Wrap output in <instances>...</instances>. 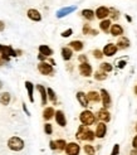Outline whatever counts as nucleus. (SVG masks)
I'll use <instances>...</instances> for the list:
<instances>
[{
    "mask_svg": "<svg viewBox=\"0 0 137 155\" xmlns=\"http://www.w3.org/2000/svg\"><path fill=\"white\" fill-rule=\"evenodd\" d=\"M110 33L113 37H121L123 34V28L121 27L119 24H112L110 28Z\"/></svg>",
    "mask_w": 137,
    "mask_h": 155,
    "instance_id": "2eb2a0df",
    "label": "nucleus"
},
{
    "mask_svg": "<svg viewBox=\"0 0 137 155\" xmlns=\"http://www.w3.org/2000/svg\"><path fill=\"white\" fill-rule=\"evenodd\" d=\"M100 67H101V71H103V72H106V73L111 72L112 69H113L112 64H111V63H107V62H103V63H101Z\"/></svg>",
    "mask_w": 137,
    "mask_h": 155,
    "instance_id": "473e14b6",
    "label": "nucleus"
},
{
    "mask_svg": "<svg viewBox=\"0 0 137 155\" xmlns=\"http://www.w3.org/2000/svg\"><path fill=\"white\" fill-rule=\"evenodd\" d=\"M38 59H39V62H45V59H47V57L43 56V54H38Z\"/></svg>",
    "mask_w": 137,
    "mask_h": 155,
    "instance_id": "a18cd8bd",
    "label": "nucleus"
},
{
    "mask_svg": "<svg viewBox=\"0 0 137 155\" xmlns=\"http://www.w3.org/2000/svg\"><path fill=\"white\" fill-rule=\"evenodd\" d=\"M4 63H6V62H5V59H4V57L2 56V53H0V66H3Z\"/></svg>",
    "mask_w": 137,
    "mask_h": 155,
    "instance_id": "09e8293b",
    "label": "nucleus"
},
{
    "mask_svg": "<svg viewBox=\"0 0 137 155\" xmlns=\"http://www.w3.org/2000/svg\"><path fill=\"white\" fill-rule=\"evenodd\" d=\"M97 117L101 120V122H110V120H111V114H110V111L107 110V108H101L100 111L97 112Z\"/></svg>",
    "mask_w": 137,
    "mask_h": 155,
    "instance_id": "f8f14e48",
    "label": "nucleus"
},
{
    "mask_svg": "<svg viewBox=\"0 0 137 155\" xmlns=\"http://www.w3.org/2000/svg\"><path fill=\"white\" fill-rule=\"evenodd\" d=\"M27 15H28V18L33 21H40L42 20V14L39 13V10L33 9V8L27 12Z\"/></svg>",
    "mask_w": 137,
    "mask_h": 155,
    "instance_id": "ddd939ff",
    "label": "nucleus"
},
{
    "mask_svg": "<svg viewBox=\"0 0 137 155\" xmlns=\"http://www.w3.org/2000/svg\"><path fill=\"white\" fill-rule=\"evenodd\" d=\"M54 117H56V122L60 127H64L67 125V119H65V115L62 110H57L54 114Z\"/></svg>",
    "mask_w": 137,
    "mask_h": 155,
    "instance_id": "9d476101",
    "label": "nucleus"
},
{
    "mask_svg": "<svg viewBox=\"0 0 137 155\" xmlns=\"http://www.w3.org/2000/svg\"><path fill=\"white\" fill-rule=\"evenodd\" d=\"M86 96L88 98V101H91V102H100L101 101V95H100V92H97V91H89Z\"/></svg>",
    "mask_w": 137,
    "mask_h": 155,
    "instance_id": "6ab92c4d",
    "label": "nucleus"
},
{
    "mask_svg": "<svg viewBox=\"0 0 137 155\" xmlns=\"http://www.w3.org/2000/svg\"><path fill=\"white\" fill-rule=\"evenodd\" d=\"M69 48L72 51H75V52H81L83 48H84V44H83V42H81V41H72L69 43Z\"/></svg>",
    "mask_w": 137,
    "mask_h": 155,
    "instance_id": "5701e85b",
    "label": "nucleus"
},
{
    "mask_svg": "<svg viewBox=\"0 0 137 155\" xmlns=\"http://www.w3.org/2000/svg\"><path fill=\"white\" fill-rule=\"evenodd\" d=\"M47 96L53 104H57V95H56V92L53 88H50V87L47 88Z\"/></svg>",
    "mask_w": 137,
    "mask_h": 155,
    "instance_id": "7c9ffc66",
    "label": "nucleus"
},
{
    "mask_svg": "<svg viewBox=\"0 0 137 155\" xmlns=\"http://www.w3.org/2000/svg\"><path fill=\"white\" fill-rule=\"evenodd\" d=\"M110 14L112 15V18H113V19H118V10H116V9H113V8H111V9H110Z\"/></svg>",
    "mask_w": 137,
    "mask_h": 155,
    "instance_id": "4c0bfd02",
    "label": "nucleus"
},
{
    "mask_svg": "<svg viewBox=\"0 0 137 155\" xmlns=\"http://www.w3.org/2000/svg\"><path fill=\"white\" fill-rule=\"evenodd\" d=\"M89 34H92V35H98V30L96 29H91V33Z\"/></svg>",
    "mask_w": 137,
    "mask_h": 155,
    "instance_id": "8fccbe9b",
    "label": "nucleus"
},
{
    "mask_svg": "<svg viewBox=\"0 0 137 155\" xmlns=\"http://www.w3.org/2000/svg\"><path fill=\"white\" fill-rule=\"evenodd\" d=\"M10 100H11V96L9 92H3L2 95H0V104L3 106H8L10 104Z\"/></svg>",
    "mask_w": 137,
    "mask_h": 155,
    "instance_id": "a878e982",
    "label": "nucleus"
},
{
    "mask_svg": "<svg viewBox=\"0 0 137 155\" xmlns=\"http://www.w3.org/2000/svg\"><path fill=\"white\" fill-rule=\"evenodd\" d=\"M65 154L67 155H79L81 153V146L77 143H68L65 145Z\"/></svg>",
    "mask_w": 137,
    "mask_h": 155,
    "instance_id": "39448f33",
    "label": "nucleus"
},
{
    "mask_svg": "<svg viewBox=\"0 0 137 155\" xmlns=\"http://www.w3.org/2000/svg\"><path fill=\"white\" fill-rule=\"evenodd\" d=\"M117 67H118L119 69L125 68V67H126V61H119V62H118V64H117Z\"/></svg>",
    "mask_w": 137,
    "mask_h": 155,
    "instance_id": "79ce46f5",
    "label": "nucleus"
},
{
    "mask_svg": "<svg viewBox=\"0 0 137 155\" xmlns=\"http://www.w3.org/2000/svg\"><path fill=\"white\" fill-rule=\"evenodd\" d=\"M37 90L39 91L40 94V101H42V106H45L47 105V101H48V96H47V88H45L43 84H37Z\"/></svg>",
    "mask_w": 137,
    "mask_h": 155,
    "instance_id": "4468645a",
    "label": "nucleus"
},
{
    "mask_svg": "<svg viewBox=\"0 0 137 155\" xmlns=\"http://www.w3.org/2000/svg\"><path fill=\"white\" fill-rule=\"evenodd\" d=\"M136 133H137V125H136Z\"/></svg>",
    "mask_w": 137,
    "mask_h": 155,
    "instance_id": "6e6d98bb",
    "label": "nucleus"
},
{
    "mask_svg": "<svg viewBox=\"0 0 137 155\" xmlns=\"http://www.w3.org/2000/svg\"><path fill=\"white\" fill-rule=\"evenodd\" d=\"M72 34H73V29H72V28H69V29L64 30V32H63L62 34H60V35H62L63 38H68V37H71Z\"/></svg>",
    "mask_w": 137,
    "mask_h": 155,
    "instance_id": "e433bc0d",
    "label": "nucleus"
},
{
    "mask_svg": "<svg viewBox=\"0 0 137 155\" xmlns=\"http://www.w3.org/2000/svg\"><path fill=\"white\" fill-rule=\"evenodd\" d=\"M25 88H27V91H28V97H29V101L30 102H34V96H33V94H34V84L30 82V81H25Z\"/></svg>",
    "mask_w": 137,
    "mask_h": 155,
    "instance_id": "a211bd4d",
    "label": "nucleus"
},
{
    "mask_svg": "<svg viewBox=\"0 0 137 155\" xmlns=\"http://www.w3.org/2000/svg\"><path fill=\"white\" fill-rule=\"evenodd\" d=\"M130 155H137V149H133V150H131Z\"/></svg>",
    "mask_w": 137,
    "mask_h": 155,
    "instance_id": "3c124183",
    "label": "nucleus"
},
{
    "mask_svg": "<svg viewBox=\"0 0 137 155\" xmlns=\"http://www.w3.org/2000/svg\"><path fill=\"white\" fill-rule=\"evenodd\" d=\"M44 133L47 134V135H52L53 134V126H52V124L47 122L44 125Z\"/></svg>",
    "mask_w": 137,
    "mask_h": 155,
    "instance_id": "f704fd0d",
    "label": "nucleus"
},
{
    "mask_svg": "<svg viewBox=\"0 0 137 155\" xmlns=\"http://www.w3.org/2000/svg\"><path fill=\"white\" fill-rule=\"evenodd\" d=\"M132 146H133V149H137V135L132 139Z\"/></svg>",
    "mask_w": 137,
    "mask_h": 155,
    "instance_id": "c03bdc74",
    "label": "nucleus"
},
{
    "mask_svg": "<svg viewBox=\"0 0 137 155\" xmlns=\"http://www.w3.org/2000/svg\"><path fill=\"white\" fill-rule=\"evenodd\" d=\"M54 114H56V111L53 107H45L43 111V119L45 121H49L52 117H54Z\"/></svg>",
    "mask_w": 137,
    "mask_h": 155,
    "instance_id": "412c9836",
    "label": "nucleus"
},
{
    "mask_svg": "<svg viewBox=\"0 0 137 155\" xmlns=\"http://www.w3.org/2000/svg\"><path fill=\"white\" fill-rule=\"evenodd\" d=\"M23 110H24V111H25V114H27L28 116H30V112H29V110H28V108H27V105H25V104H23Z\"/></svg>",
    "mask_w": 137,
    "mask_h": 155,
    "instance_id": "de8ad7c7",
    "label": "nucleus"
},
{
    "mask_svg": "<svg viewBox=\"0 0 137 155\" xmlns=\"http://www.w3.org/2000/svg\"><path fill=\"white\" fill-rule=\"evenodd\" d=\"M75 96H77V100H78V102H79V105H81L82 107H87V106H88L89 101H88V98H87V96H86L84 92L78 91Z\"/></svg>",
    "mask_w": 137,
    "mask_h": 155,
    "instance_id": "dca6fc26",
    "label": "nucleus"
},
{
    "mask_svg": "<svg viewBox=\"0 0 137 155\" xmlns=\"http://www.w3.org/2000/svg\"><path fill=\"white\" fill-rule=\"evenodd\" d=\"M91 25L89 24H84L83 25V29H82V32H83V34H89L91 33Z\"/></svg>",
    "mask_w": 137,
    "mask_h": 155,
    "instance_id": "58836bf2",
    "label": "nucleus"
},
{
    "mask_svg": "<svg viewBox=\"0 0 137 155\" xmlns=\"http://www.w3.org/2000/svg\"><path fill=\"white\" fill-rule=\"evenodd\" d=\"M94 137H96L94 133L88 127V129L86 130V133H84V136H83V141H93Z\"/></svg>",
    "mask_w": 137,
    "mask_h": 155,
    "instance_id": "cd10ccee",
    "label": "nucleus"
},
{
    "mask_svg": "<svg viewBox=\"0 0 137 155\" xmlns=\"http://www.w3.org/2000/svg\"><path fill=\"white\" fill-rule=\"evenodd\" d=\"M4 29H5V23L3 20H0V32H3Z\"/></svg>",
    "mask_w": 137,
    "mask_h": 155,
    "instance_id": "49530a36",
    "label": "nucleus"
},
{
    "mask_svg": "<svg viewBox=\"0 0 137 155\" xmlns=\"http://www.w3.org/2000/svg\"><path fill=\"white\" fill-rule=\"evenodd\" d=\"M79 73L83 76V77H91L92 76V72H93V69H92V66H91L88 62H84V63H81L79 67Z\"/></svg>",
    "mask_w": 137,
    "mask_h": 155,
    "instance_id": "423d86ee",
    "label": "nucleus"
},
{
    "mask_svg": "<svg viewBox=\"0 0 137 155\" xmlns=\"http://www.w3.org/2000/svg\"><path fill=\"white\" fill-rule=\"evenodd\" d=\"M106 134H107V125H106L104 122H100V124H97V127H96V137L98 139H102L106 136Z\"/></svg>",
    "mask_w": 137,
    "mask_h": 155,
    "instance_id": "1a4fd4ad",
    "label": "nucleus"
},
{
    "mask_svg": "<svg viewBox=\"0 0 137 155\" xmlns=\"http://www.w3.org/2000/svg\"><path fill=\"white\" fill-rule=\"evenodd\" d=\"M39 53L40 54H43V56H45V57H49V56H52L53 54V49L50 48V47H48L47 44H42V45H39Z\"/></svg>",
    "mask_w": 137,
    "mask_h": 155,
    "instance_id": "b1692460",
    "label": "nucleus"
},
{
    "mask_svg": "<svg viewBox=\"0 0 137 155\" xmlns=\"http://www.w3.org/2000/svg\"><path fill=\"white\" fill-rule=\"evenodd\" d=\"M56 143V146H57V150H64L65 149V145H67V141L63 140V139H58V140L54 141Z\"/></svg>",
    "mask_w": 137,
    "mask_h": 155,
    "instance_id": "2f4dec72",
    "label": "nucleus"
},
{
    "mask_svg": "<svg viewBox=\"0 0 137 155\" xmlns=\"http://www.w3.org/2000/svg\"><path fill=\"white\" fill-rule=\"evenodd\" d=\"M75 9H77V6H68V8H63V9L58 10V13H57V18H63V17H65V15H68L69 13L74 12Z\"/></svg>",
    "mask_w": 137,
    "mask_h": 155,
    "instance_id": "aec40b11",
    "label": "nucleus"
},
{
    "mask_svg": "<svg viewBox=\"0 0 137 155\" xmlns=\"http://www.w3.org/2000/svg\"><path fill=\"white\" fill-rule=\"evenodd\" d=\"M0 53H2V56L4 57L5 62H9L10 57H17V52H15V49H13L10 45L0 44Z\"/></svg>",
    "mask_w": 137,
    "mask_h": 155,
    "instance_id": "7ed1b4c3",
    "label": "nucleus"
},
{
    "mask_svg": "<svg viewBox=\"0 0 137 155\" xmlns=\"http://www.w3.org/2000/svg\"><path fill=\"white\" fill-rule=\"evenodd\" d=\"M2 88H3V82L0 81V90H2Z\"/></svg>",
    "mask_w": 137,
    "mask_h": 155,
    "instance_id": "5fc2aeb1",
    "label": "nucleus"
},
{
    "mask_svg": "<svg viewBox=\"0 0 137 155\" xmlns=\"http://www.w3.org/2000/svg\"><path fill=\"white\" fill-rule=\"evenodd\" d=\"M94 15H96V18L101 19V20L107 19V17L110 15V9L108 8H106V6H100V8H97Z\"/></svg>",
    "mask_w": 137,
    "mask_h": 155,
    "instance_id": "9b49d317",
    "label": "nucleus"
},
{
    "mask_svg": "<svg viewBox=\"0 0 137 155\" xmlns=\"http://www.w3.org/2000/svg\"><path fill=\"white\" fill-rule=\"evenodd\" d=\"M88 129V126H84V125H81L77 130V134H75V137L78 139V140L83 141V136H84V133H86V130Z\"/></svg>",
    "mask_w": 137,
    "mask_h": 155,
    "instance_id": "c85d7f7f",
    "label": "nucleus"
},
{
    "mask_svg": "<svg viewBox=\"0 0 137 155\" xmlns=\"http://www.w3.org/2000/svg\"><path fill=\"white\" fill-rule=\"evenodd\" d=\"M38 71H39L40 74H43V76H52L54 73L53 66L49 64L48 62H39V64H38Z\"/></svg>",
    "mask_w": 137,
    "mask_h": 155,
    "instance_id": "20e7f679",
    "label": "nucleus"
},
{
    "mask_svg": "<svg viewBox=\"0 0 137 155\" xmlns=\"http://www.w3.org/2000/svg\"><path fill=\"white\" fill-rule=\"evenodd\" d=\"M118 154H119V145L116 144V145H113V149H112L111 155H118Z\"/></svg>",
    "mask_w": 137,
    "mask_h": 155,
    "instance_id": "ea45409f",
    "label": "nucleus"
},
{
    "mask_svg": "<svg viewBox=\"0 0 137 155\" xmlns=\"http://www.w3.org/2000/svg\"><path fill=\"white\" fill-rule=\"evenodd\" d=\"M111 25H112V23H111L110 19H103V20H101V23H100V29L102 30V32H104V33H108Z\"/></svg>",
    "mask_w": 137,
    "mask_h": 155,
    "instance_id": "393cba45",
    "label": "nucleus"
},
{
    "mask_svg": "<svg viewBox=\"0 0 137 155\" xmlns=\"http://www.w3.org/2000/svg\"><path fill=\"white\" fill-rule=\"evenodd\" d=\"M133 91H135V94L137 95V84H136V86H135V90H133Z\"/></svg>",
    "mask_w": 137,
    "mask_h": 155,
    "instance_id": "864d4df0",
    "label": "nucleus"
},
{
    "mask_svg": "<svg viewBox=\"0 0 137 155\" xmlns=\"http://www.w3.org/2000/svg\"><path fill=\"white\" fill-rule=\"evenodd\" d=\"M83 150H84V153L87 155H94V153H96V149L92 145H84L83 146Z\"/></svg>",
    "mask_w": 137,
    "mask_h": 155,
    "instance_id": "72a5a7b5",
    "label": "nucleus"
},
{
    "mask_svg": "<svg viewBox=\"0 0 137 155\" xmlns=\"http://www.w3.org/2000/svg\"><path fill=\"white\" fill-rule=\"evenodd\" d=\"M126 19H127V21H130V23L132 21V18L130 17V15H127V14H126Z\"/></svg>",
    "mask_w": 137,
    "mask_h": 155,
    "instance_id": "603ef678",
    "label": "nucleus"
},
{
    "mask_svg": "<svg viewBox=\"0 0 137 155\" xmlns=\"http://www.w3.org/2000/svg\"><path fill=\"white\" fill-rule=\"evenodd\" d=\"M49 148H50L52 150H57V146H56V143H54V140H52V141L49 143Z\"/></svg>",
    "mask_w": 137,
    "mask_h": 155,
    "instance_id": "37998d69",
    "label": "nucleus"
},
{
    "mask_svg": "<svg viewBox=\"0 0 137 155\" xmlns=\"http://www.w3.org/2000/svg\"><path fill=\"white\" fill-rule=\"evenodd\" d=\"M81 14H82V17H83V18H86L87 20H93L94 17H96V15H94V12H93L92 9H83Z\"/></svg>",
    "mask_w": 137,
    "mask_h": 155,
    "instance_id": "bb28decb",
    "label": "nucleus"
},
{
    "mask_svg": "<svg viewBox=\"0 0 137 155\" xmlns=\"http://www.w3.org/2000/svg\"><path fill=\"white\" fill-rule=\"evenodd\" d=\"M117 51H118V48H117V45H116V44L108 43V44H106V45H104V48H103L102 53H103V56L112 57V56H115V54L117 53Z\"/></svg>",
    "mask_w": 137,
    "mask_h": 155,
    "instance_id": "0eeeda50",
    "label": "nucleus"
},
{
    "mask_svg": "<svg viewBox=\"0 0 137 155\" xmlns=\"http://www.w3.org/2000/svg\"><path fill=\"white\" fill-rule=\"evenodd\" d=\"M100 95H101V100H102V104H103V108H108L111 106V96H110V92L107 90L102 88L100 91Z\"/></svg>",
    "mask_w": 137,
    "mask_h": 155,
    "instance_id": "6e6552de",
    "label": "nucleus"
},
{
    "mask_svg": "<svg viewBox=\"0 0 137 155\" xmlns=\"http://www.w3.org/2000/svg\"><path fill=\"white\" fill-rule=\"evenodd\" d=\"M78 61L81 62V63H84V62H88V58H87V56H84V54H81V56L78 57Z\"/></svg>",
    "mask_w": 137,
    "mask_h": 155,
    "instance_id": "a19ab883",
    "label": "nucleus"
},
{
    "mask_svg": "<svg viewBox=\"0 0 137 155\" xmlns=\"http://www.w3.org/2000/svg\"><path fill=\"white\" fill-rule=\"evenodd\" d=\"M93 76H94V80H97V81H104V80L108 77L107 73L103 72V71H101V69H100V71H96V73H94Z\"/></svg>",
    "mask_w": 137,
    "mask_h": 155,
    "instance_id": "c756f323",
    "label": "nucleus"
},
{
    "mask_svg": "<svg viewBox=\"0 0 137 155\" xmlns=\"http://www.w3.org/2000/svg\"><path fill=\"white\" fill-rule=\"evenodd\" d=\"M60 54H62V58L64 61H69L73 57V51L69 47H63L62 51H60Z\"/></svg>",
    "mask_w": 137,
    "mask_h": 155,
    "instance_id": "4be33fe9",
    "label": "nucleus"
},
{
    "mask_svg": "<svg viewBox=\"0 0 137 155\" xmlns=\"http://www.w3.org/2000/svg\"><path fill=\"white\" fill-rule=\"evenodd\" d=\"M92 53H93V57H94L96 59H102V58H103V53H102V51H100V49H94Z\"/></svg>",
    "mask_w": 137,
    "mask_h": 155,
    "instance_id": "c9c22d12",
    "label": "nucleus"
},
{
    "mask_svg": "<svg viewBox=\"0 0 137 155\" xmlns=\"http://www.w3.org/2000/svg\"><path fill=\"white\" fill-rule=\"evenodd\" d=\"M8 148L13 151H21L24 149V140L19 136H11L8 140Z\"/></svg>",
    "mask_w": 137,
    "mask_h": 155,
    "instance_id": "f257e3e1",
    "label": "nucleus"
},
{
    "mask_svg": "<svg viewBox=\"0 0 137 155\" xmlns=\"http://www.w3.org/2000/svg\"><path fill=\"white\" fill-rule=\"evenodd\" d=\"M79 120L82 122V125H84V126H91V125H93V124L96 122V116L92 111H89V110H84V111H82L81 115H79Z\"/></svg>",
    "mask_w": 137,
    "mask_h": 155,
    "instance_id": "f03ea898",
    "label": "nucleus"
},
{
    "mask_svg": "<svg viewBox=\"0 0 137 155\" xmlns=\"http://www.w3.org/2000/svg\"><path fill=\"white\" fill-rule=\"evenodd\" d=\"M117 48L118 49H126V48H128L131 45V43H130V39L128 38H126V37H119V39H118V42H117Z\"/></svg>",
    "mask_w": 137,
    "mask_h": 155,
    "instance_id": "f3484780",
    "label": "nucleus"
}]
</instances>
